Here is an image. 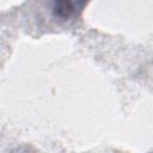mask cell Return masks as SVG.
<instances>
[{"label":"cell","mask_w":153,"mask_h":153,"mask_svg":"<svg viewBox=\"0 0 153 153\" xmlns=\"http://www.w3.org/2000/svg\"><path fill=\"white\" fill-rule=\"evenodd\" d=\"M85 2H87V0H55L54 10L56 16L66 19L73 16L76 11L81 10Z\"/></svg>","instance_id":"1"}]
</instances>
